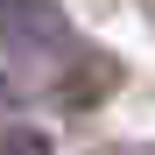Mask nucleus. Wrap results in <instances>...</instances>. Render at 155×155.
<instances>
[{"label": "nucleus", "mask_w": 155, "mask_h": 155, "mask_svg": "<svg viewBox=\"0 0 155 155\" xmlns=\"http://www.w3.org/2000/svg\"><path fill=\"white\" fill-rule=\"evenodd\" d=\"M0 35L14 49H64L71 21H64V7H49V0H0Z\"/></svg>", "instance_id": "1"}, {"label": "nucleus", "mask_w": 155, "mask_h": 155, "mask_svg": "<svg viewBox=\"0 0 155 155\" xmlns=\"http://www.w3.org/2000/svg\"><path fill=\"white\" fill-rule=\"evenodd\" d=\"M113 92H120V64L99 57V49H78L64 64V78H57V106H71V113H85L99 99H113Z\"/></svg>", "instance_id": "2"}, {"label": "nucleus", "mask_w": 155, "mask_h": 155, "mask_svg": "<svg viewBox=\"0 0 155 155\" xmlns=\"http://www.w3.org/2000/svg\"><path fill=\"white\" fill-rule=\"evenodd\" d=\"M0 155H49L42 127H0Z\"/></svg>", "instance_id": "3"}, {"label": "nucleus", "mask_w": 155, "mask_h": 155, "mask_svg": "<svg viewBox=\"0 0 155 155\" xmlns=\"http://www.w3.org/2000/svg\"><path fill=\"white\" fill-rule=\"evenodd\" d=\"M0 99H7V85H0Z\"/></svg>", "instance_id": "4"}]
</instances>
